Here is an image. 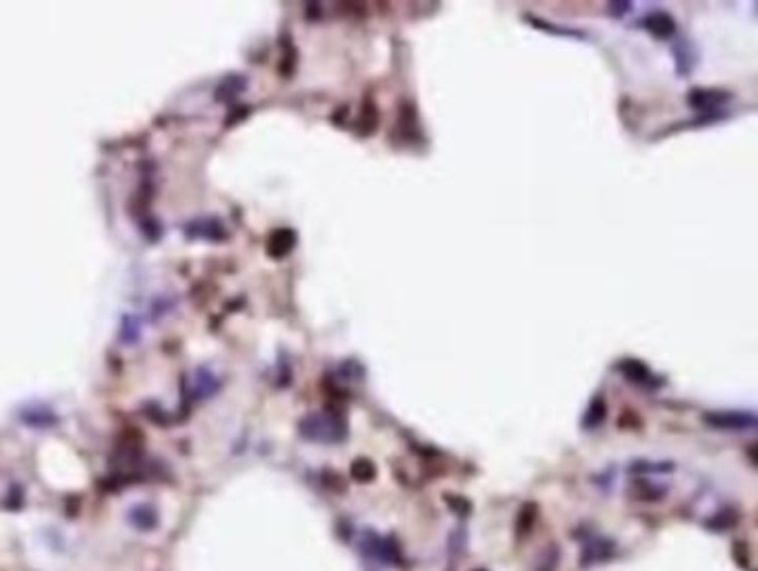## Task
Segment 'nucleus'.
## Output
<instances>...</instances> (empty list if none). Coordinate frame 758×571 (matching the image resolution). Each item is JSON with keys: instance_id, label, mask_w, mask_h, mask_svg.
Instances as JSON below:
<instances>
[{"instance_id": "obj_2", "label": "nucleus", "mask_w": 758, "mask_h": 571, "mask_svg": "<svg viewBox=\"0 0 758 571\" xmlns=\"http://www.w3.org/2000/svg\"><path fill=\"white\" fill-rule=\"evenodd\" d=\"M705 422H710L716 429H749L756 425V418L752 414H738V412H716L707 414Z\"/></svg>"}, {"instance_id": "obj_13", "label": "nucleus", "mask_w": 758, "mask_h": 571, "mask_svg": "<svg viewBox=\"0 0 758 571\" xmlns=\"http://www.w3.org/2000/svg\"><path fill=\"white\" fill-rule=\"evenodd\" d=\"M603 418H605V400H603V396H598V398L591 400V404H589V409L585 414V425L587 427H596V425H601V422H603Z\"/></svg>"}, {"instance_id": "obj_3", "label": "nucleus", "mask_w": 758, "mask_h": 571, "mask_svg": "<svg viewBox=\"0 0 758 571\" xmlns=\"http://www.w3.org/2000/svg\"><path fill=\"white\" fill-rule=\"evenodd\" d=\"M127 518H129V523H132L136 529H140V531H152V529H156V525H158V511L152 507V505H134L132 509H129V515H127Z\"/></svg>"}, {"instance_id": "obj_6", "label": "nucleus", "mask_w": 758, "mask_h": 571, "mask_svg": "<svg viewBox=\"0 0 758 571\" xmlns=\"http://www.w3.org/2000/svg\"><path fill=\"white\" fill-rule=\"evenodd\" d=\"M218 387H220V382H218V378H216L212 372H207V370H198V372H196V376H194V384H192L190 394H192L194 398L202 400V398H209V396H214V394L218 392Z\"/></svg>"}, {"instance_id": "obj_7", "label": "nucleus", "mask_w": 758, "mask_h": 571, "mask_svg": "<svg viewBox=\"0 0 758 571\" xmlns=\"http://www.w3.org/2000/svg\"><path fill=\"white\" fill-rule=\"evenodd\" d=\"M727 98H730V94H725V91H720V89H694L690 96V103L696 109H707L710 112V109L723 105Z\"/></svg>"}, {"instance_id": "obj_1", "label": "nucleus", "mask_w": 758, "mask_h": 571, "mask_svg": "<svg viewBox=\"0 0 758 571\" xmlns=\"http://www.w3.org/2000/svg\"><path fill=\"white\" fill-rule=\"evenodd\" d=\"M301 434L316 443H338L345 438V422L331 414H309L301 420Z\"/></svg>"}, {"instance_id": "obj_11", "label": "nucleus", "mask_w": 758, "mask_h": 571, "mask_svg": "<svg viewBox=\"0 0 758 571\" xmlns=\"http://www.w3.org/2000/svg\"><path fill=\"white\" fill-rule=\"evenodd\" d=\"M618 370L623 372V376L627 380H634V382H652V372L647 370V367L638 360H625L618 365Z\"/></svg>"}, {"instance_id": "obj_12", "label": "nucleus", "mask_w": 758, "mask_h": 571, "mask_svg": "<svg viewBox=\"0 0 758 571\" xmlns=\"http://www.w3.org/2000/svg\"><path fill=\"white\" fill-rule=\"evenodd\" d=\"M351 476H354V481H358V483H367L376 476V467L372 465V460L358 458V460H354V465H351Z\"/></svg>"}, {"instance_id": "obj_8", "label": "nucleus", "mask_w": 758, "mask_h": 571, "mask_svg": "<svg viewBox=\"0 0 758 571\" xmlns=\"http://www.w3.org/2000/svg\"><path fill=\"white\" fill-rule=\"evenodd\" d=\"M245 85H247V80H245L243 76H238V73L225 76L223 80L218 83V87H216V98H218V100H232V98H236L240 91L245 89Z\"/></svg>"}, {"instance_id": "obj_10", "label": "nucleus", "mask_w": 758, "mask_h": 571, "mask_svg": "<svg viewBox=\"0 0 758 571\" xmlns=\"http://www.w3.org/2000/svg\"><path fill=\"white\" fill-rule=\"evenodd\" d=\"M647 29H650L654 36H658V38H668V36L674 33V18L670 14H663V11H656L652 14L650 18L645 21Z\"/></svg>"}, {"instance_id": "obj_4", "label": "nucleus", "mask_w": 758, "mask_h": 571, "mask_svg": "<svg viewBox=\"0 0 758 571\" xmlns=\"http://www.w3.org/2000/svg\"><path fill=\"white\" fill-rule=\"evenodd\" d=\"M294 245H296V234L291 229H276L267 241V251L271 258H283L294 249Z\"/></svg>"}, {"instance_id": "obj_5", "label": "nucleus", "mask_w": 758, "mask_h": 571, "mask_svg": "<svg viewBox=\"0 0 758 571\" xmlns=\"http://www.w3.org/2000/svg\"><path fill=\"white\" fill-rule=\"evenodd\" d=\"M21 420L25 422V425L29 427H38V429H45V427H53L58 422V416L53 414L51 409L47 407H27L21 412Z\"/></svg>"}, {"instance_id": "obj_9", "label": "nucleus", "mask_w": 758, "mask_h": 571, "mask_svg": "<svg viewBox=\"0 0 758 571\" xmlns=\"http://www.w3.org/2000/svg\"><path fill=\"white\" fill-rule=\"evenodd\" d=\"M187 234L190 236H200V238H212V241H220V238H225V229L218 225V220L214 218H202V220H196L194 225L187 227Z\"/></svg>"}]
</instances>
